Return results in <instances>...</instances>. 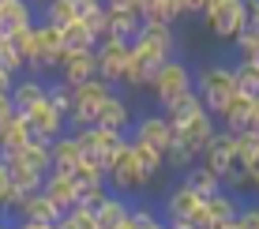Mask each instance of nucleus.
Returning a JSON list of instances; mask_svg holds the SVG:
<instances>
[{"label": "nucleus", "instance_id": "obj_26", "mask_svg": "<svg viewBox=\"0 0 259 229\" xmlns=\"http://www.w3.org/2000/svg\"><path fill=\"white\" fill-rule=\"evenodd\" d=\"M4 165H8V177H12V184L23 192V196H30V192H38L41 184H46V173L34 169V165H26V162H19V158H4Z\"/></svg>", "mask_w": 259, "mask_h": 229}, {"label": "nucleus", "instance_id": "obj_54", "mask_svg": "<svg viewBox=\"0 0 259 229\" xmlns=\"http://www.w3.org/2000/svg\"><path fill=\"white\" fill-rule=\"evenodd\" d=\"M117 229H136V222H132V214H128V218H124V222H120Z\"/></svg>", "mask_w": 259, "mask_h": 229}, {"label": "nucleus", "instance_id": "obj_29", "mask_svg": "<svg viewBox=\"0 0 259 229\" xmlns=\"http://www.w3.org/2000/svg\"><path fill=\"white\" fill-rule=\"evenodd\" d=\"M158 109L169 117V124H184L188 117H195V113H203V102H199V94L188 90V94H181V98H173V102H165V105H158Z\"/></svg>", "mask_w": 259, "mask_h": 229}, {"label": "nucleus", "instance_id": "obj_17", "mask_svg": "<svg viewBox=\"0 0 259 229\" xmlns=\"http://www.w3.org/2000/svg\"><path fill=\"white\" fill-rule=\"evenodd\" d=\"M46 90H49V83L41 75H23V79H15V86H12V105H15V113H30L38 102H46Z\"/></svg>", "mask_w": 259, "mask_h": 229}, {"label": "nucleus", "instance_id": "obj_49", "mask_svg": "<svg viewBox=\"0 0 259 229\" xmlns=\"http://www.w3.org/2000/svg\"><path fill=\"white\" fill-rule=\"evenodd\" d=\"M15 229H57V222H15Z\"/></svg>", "mask_w": 259, "mask_h": 229}, {"label": "nucleus", "instance_id": "obj_39", "mask_svg": "<svg viewBox=\"0 0 259 229\" xmlns=\"http://www.w3.org/2000/svg\"><path fill=\"white\" fill-rule=\"evenodd\" d=\"M46 102L53 105V109H60V113L68 117V113H71V86L64 83V79L49 83V90H46Z\"/></svg>", "mask_w": 259, "mask_h": 229}, {"label": "nucleus", "instance_id": "obj_57", "mask_svg": "<svg viewBox=\"0 0 259 229\" xmlns=\"http://www.w3.org/2000/svg\"><path fill=\"white\" fill-rule=\"evenodd\" d=\"M30 4H46V0H30Z\"/></svg>", "mask_w": 259, "mask_h": 229}, {"label": "nucleus", "instance_id": "obj_48", "mask_svg": "<svg viewBox=\"0 0 259 229\" xmlns=\"http://www.w3.org/2000/svg\"><path fill=\"white\" fill-rule=\"evenodd\" d=\"M102 0H71V8H75V15H87L91 8H98Z\"/></svg>", "mask_w": 259, "mask_h": 229}, {"label": "nucleus", "instance_id": "obj_9", "mask_svg": "<svg viewBox=\"0 0 259 229\" xmlns=\"http://www.w3.org/2000/svg\"><path fill=\"white\" fill-rule=\"evenodd\" d=\"M214 131H218V117L203 109V113H195V117H188L184 124H177V143L188 147L195 158H203V147L210 143Z\"/></svg>", "mask_w": 259, "mask_h": 229}, {"label": "nucleus", "instance_id": "obj_32", "mask_svg": "<svg viewBox=\"0 0 259 229\" xmlns=\"http://www.w3.org/2000/svg\"><path fill=\"white\" fill-rule=\"evenodd\" d=\"M255 154H259V131H255V128L233 131V162H237V165H248Z\"/></svg>", "mask_w": 259, "mask_h": 229}, {"label": "nucleus", "instance_id": "obj_11", "mask_svg": "<svg viewBox=\"0 0 259 229\" xmlns=\"http://www.w3.org/2000/svg\"><path fill=\"white\" fill-rule=\"evenodd\" d=\"M98 75V60H94V49H68L64 60L57 68V79H64L68 86H79L87 79Z\"/></svg>", "mask_w": 259, "mask_h": 229}, {"label": "nucleus", "instance_id": "obj_6", "mask_svg": "<svg viewBox=\"0 0 259 229\" xmlns=\"http://www.w3.org/2000/svg\"><path fill=\"white\" fill-rule=\"evenodd\" d=\"M173 60V57H169ZM165 64V57H158L154 49H147V45H139V41H132V53H128V64H124V75H120V83L128 86V90H147L150 86V79H154V72Z\"/></svg>", "mask_w": 259, "mask_h": 229}, {"label": "nucleus", "instance_id": "obj_42", "mask_svg": "<svg viewBox=\"0 0 259 229\" xmlns=\"http://www.w3.org/2000/svg\"><path fill=\"white\" fill-rule=\"evenodd\" d=\"M109 192H113L109 184H91V188H79V203H83V207H98Z\"/></svg>", "mask_w": 259, "mask_h": 229}, {"label": "nucleus", "instance_id": "obj_18", "mask_svg": "<svg viewBox=\"0 0 259 229\" xmlns=\"http://www.w3.org/2000/svg\"><path fill=\"white\" fill-rule=\"evenodd\" d=\"M252 94H233V98L226 102V109L218 113V128L226 131H248L252 128Z\"/></svg>", "mask_w": 259, "mask_h": 229}, {"label": "nucleus", "instance_id": "obj_25", "mask_svg": "<svg viewBox=\"0 0 259 229\" xmlns=\"http://www.w3.org/2000/svg\"><path fill=\"white\" fill-rule=\"evenodd\" d=\"M136 12L143 23H177L181 19V0H136Z\"/></svg>", "mask_w": 259, "mask_h": 229}, {"label": "nucleus", "instance_id": "obj_5", "mask_svg": "<svg viewBox=\"0 0 259 229\" xmlns=\"http://www.w3.org/2000/svg\"><path fill=\"white\" fill-rule=\"evenodd\" d=\"M105 180H109V188L113 192H120V196H139L143 188L150 184V177L139 169V162H136V154H132V147H124V151L109 162V169H105Z\"/></svg>", "mask_w": 259, "mask_h": 229}, {"label": "nucleus", "instance_id": "obj_13", "mask_svg": "<svg viewBox=\"0 0 259 229\" xmlns=\"http://www.w3.org/2000/svg\"><path fill=\"white\" fill-rule=\"evenodd\" d=\"M132 41H139V45L154 49L158 57H177V34H173V23H143L139 34Z\"/></svg>", "mask_w": 259, "mask_h": 229}, {"label": "nucleus", "instance_id": "obj_36", "mask_svg": "<svg viewBox=\"0 0 259 229\" xmlns=\"http://www.w3.org/2000/svg\"><path fill=\"white\" fill-rule=\"evenodd\" d=\"M57 229H98V218H94V207H83L75 203L68 214H60Z\"/></svg>", "mask_w": 259, "mask_h": 229}, {"label": "nucleus", "instance_id": "obj_31", "mask_svg": "<svg viewBox=\"0 0 259 229\" xmlns=\"http://www.w3.org/2000/svg\"><path fill=\"white\" fill-rule=\"evenodd\" d=\"M12 158H19V162L34 165V169H41V173L53 169V154H49V143H46V139H30V143H26L23 151H15Z\"/></svg>", "mask_w": 259, "mask_h": 229}, {"label": "nucleus", "instance_id": "obj_56", "mask_svg": "<svg viewBox=\"0 0 259 229\" xmlns=\"http://www.w3.org/2000/svg\"><path fill=\"white\" fill-rule=\"evenodd\" d=\"M0 229H15V222H0Z\"/></svg>", "mask_w": 259, "mask_h": 229}, {"label": "nucleus", "instance_id": "obj_28", "mask_svg": "<svg viewBox=\"0 0 259 229\" xmlns=\"http://www.w3.org/2000/svg\"><path fill=\"white\" fill-rule=\"evenodd\" d=\"M139 12L136 8H109V38H124V41H132L139 34Z\"/></svg>", "mask_w": 259, "mask_h": 229}, {"label": "nucleus", "instance_id": "obj_50", "mask_svg": "<svg viewBox=\"0 0 259 229\" xmlns=\"http://www.w3.org/2000/svg\"><path fill=\"white\" fill-rule=\"evenodd\" d=\"M105 8H136V0H102Z\"/></svg>", "mask_w": 259, "mask_h": 229}, {"label": "nucleus", "instance_id": "obj_14", "mask_svg": "<svg viewBox=\"0 0 259 229\" xmlns=\"http://www.w3.org/2000/svg\"><path fill=\"white\" fill-rule=\"evenodd\" d=\"M98 128H113V131H128L132 124H136V113H132L128 98H120L117 90L109 94V98L102 102V109H98Z\"/></svg>", "mask_w": 259, "mask_h": 229}, {"label": "nucleus", "instance_id": "obj_30", "mask_svg": "<svg viewBox=\"0 0 259 229\" xmlns=\"http://www.w3.org/2000/svg\"><path fill=\"white\" fill-rule=\"evenodd\" d=\"M128 147H132V154H136L139 169L147 173L150 180H154L158 173L165 169V154H162V151H154V147H150V143H143V139H132V135H128Z\"/></svg>", "mask_w": 259, "mask_h": 229}, {"label": "nucleus", "instance_id": "obj_8", "mask_svg": "<svg viewBox=\"0 0 259 229\" xmlns=\"http://www.w3.org/2000/svg\"><path fill=\"white\" fill-rule=\"evenodd\" d=\"M132 139H143V143H150L154 151H169L177 139V128L169 124V117L162 109L158 113H143V117H136V124H132Z\"/></svg>", "mask_w": 259, "mask_h": 229}, {"label": "nucleus", "instance_id": "obj_23", "mask_svg": "<svg viewBox=\"0 0 259 229\" xmlns=\"http://www.w3.org/2000/svg\"><path fill=\"white\" fill-rule=\"evenodd\" d=\"M23 26H34V8L30 0H4L0 4V34H15Z\"/></svg>", "mask_w": 259, "mask_h": 229}, {"label": "nucleus", "instance_id": "obj_27", "mask_svg": "<svg viewBox=\"0 0 259 229\" xmlns=\"http://www.w3.org/2000/svg\"><path fill=\"white\" fill-rule=\"evenodd\" d=\"M184 184H188L199 199H207V196H214L218 188H226V184H222V177H218L214 169H207L203 162H195V165H188V169H184Z\"/></svg>", "mask_w": 259, "mask_h": 229}, {"label": "nucleus", "instance_id": "obj_1", "mask_svg": "<svg viewBox=\"0 0 259 229\" xmlns=\"http://www.w3.org/2000/svg\"><path fill=\"white\" fill-rule=\"evenodd\" d=\"M195 94H199L203 109L218 117L226 109V102L237 94V79L229 64H207L203 72H195Z\"/></svg>", "mask_w": 259, "mask_h": 229}, {"label": "nucleus", "instance_id": "obj_35", "mask_svg": "<svg viewBox=\"0 0 259 229\" xmlns=\"http://www.w3.org/2000/svg\"><path fill=\"white\" fill-rule=\"evenodd\" d=\"M60 34H64V49H94V45H98V38L87 30L83 19H71Z\"/></svg>", "mask_w": 259, "mask_h": 229}, {"label": "nucleus", "instance_id": "obj_19", "mask_svg": "<svg viewBox=\"0 0 259 229\" xmlns=\"http://www.w3.org/2000/svg\"><path fill=\"white\" fill-rule=\"evenodd\" d=\"M60 222V210L53 207V199L46 196V192H30V196H23V203L15 207V222Z\"/></svg>", "mask_w": 259, "mask_h": 229}, {"label": "nucleus", "instance_id": "obj_10", "mask_svg": "<svg viewBox=\"0 0 259 229\" xmlns=\"http://www.w3.org/2000/svg\"><path fill=\"white\" fill-rule=\"evenodd\" d=\"M26 124H30V135L34 139H46V143H53L57 135H64L68 131V117L60 109H53L49 102H38L30 113H23Z\"/></svg>", "mask_w": 259, "mask_h": 229}, {"label": "nucleus", "instance_id": "obj_22", "mask_svg": "<svg viewBox=\"0 0 259 229\" xmlns=\"http://www.w3.org/2000/svg\"><path fill=\"white\" fill-rule=\"evenodd\" d=\"M132 214V199L120 196V192H109L102 203L94 207V218H98V229H117L124 218Z\"/></svg>", "mask_w": 259, "mask_h": 229}, {"label": "nucleus", "instance_id": "obj_2", "mask_svg": "<svg viewBox=\"0 0 259 229\" xmlns=\"http://www.w3.org/2000/svg\"><path fill=\"white\" fill-rule=\"evenodd\" d=\"M203 23L218 41H237L248 30V4L244 0H210L203 8Z\"/></svg>", "mask_w": 259, "mask_h": 229}, {"label": "nucleus", "instance_id": "obj_34", "mask_svg": "<svg viewBox=\"0 0 259 229\" xmlns=\"http://www.w3.org/2000/svg\"><path fill=\"white\" fill-rule=\"evenodd\" d=\"M233 79H237V94H259V64L252 60H237L233 64Z\"/></svg>", "mask_w": 259, "mask_h": 229}, {"label": "nucleus", "instance_id": "obj_46", "mask_svg": "<svg viewBox=\"0 0 259 229\" xmlns=\"http://www.w3.org/2000/svg\"><path fill=\"white\" fill-rule=\"evenodd\" d=\"M210 0H181V12L184 15H203V8H207Z\"/></svg>", "mask_w": 259, "mask_h": 229}, {"label": "nucleus", "instance_id": "obj_53", "mask_svg": "<svg viewBox=\"0 0 259 229\" xmlns=\"http://www.w3.org/2000/svg\"><path fill=\"white\" fill-rule=\"evenodd\" d=\"M252 128L259 131V94H255V102H252Z\"/></svg>", "mask_w": 259, "mask_h": 229}, {"label": "nucleus", "instance_id": "obj_55", "mask_svg": "<svg viewBox=\"0 0 259 229\" xmlns=\"http://www.w3.org/2000/svg\"><path fill=\"white\" fill-rule=\"evenodd\" d=\"M218 229H240V222L233 218V222H226V225H218Z\"/></svg>", "mask_w": 259, "mask_h": 229}, {"label": "nucleus", "instance_id": "obj_24", "mask_svg": "<svg viewBox=\"0 0 259 229\" xmlns=\"http://www.w3.org/2000/svg\"><path fill=\"white\" fill-rule=\"evenodd\" d=\"M30 139H34V135H30L26 117H19V113H15V117L4 124V131H0V158H12L15 151H23Z\"/></svg>", "mask_w": 259, "mask_h": 229}, {"label": "nucleus", "instance_id": "obj_44", "mask_svg": "<svg viewBox=\"0 0 259 229\" xmlns=\"http://www.w3.org/2000/svg\"><path fill=\"white\" fill-rule=\"evenodd\" d=\"M15 117V105H12V94H0V131H4V124Z\"/></svg>", "mask_w": 259, "mask_h": 229}, {"label": "nucleus", "instance_id": "obj_21", "mask_svg": "<svg viewBox=\"0 0 259 229\" xmlns=\"http://www.w3.org/2000/svg\"><path fill=\"white\" fill-rule=\"evenodd\" d=\"M203 203H207V214H210V229L233 222V218L240 214V196H237V192H226V188H218L214 196L203 199Z\"/></svg>", "mask_w": 259, "mask_h": 229}, {"label": "nucleus", "instance_id": "obj_58", "mask_svg": "<svg viewBox=\"0 0 259 229\" xmlns=\"http://www.w3.org/2000/svg\"><path fill=\"white\" fill-rule=\"evenodd\" d=\"M0 4H4V0H0Z\"/></svg>", "mask_w": 259, "mask_h": 229}, {"label": "nucleus", "instance_id": "obj_38", "mask_svg": "<svg viewBox=\"0 0 259 229\" xmlns=\"http://www.w3.org/2000/svg\"><path fill=\"white\" fill-rule=\"evenodd\" d=\"M79 19L87 23V30H91L98 41H102V38H109V8H105V4L91 8V12H87V15H79Z\"/></svg>", "mask_w": 259, "mask_h": 229}, {"label": "nucleus", "instance_id": "obj_52", "mask_svg": "<svg viewBox=\"0 0 259 229\" xmlns=\"http://www.w3.org/2000/svg\"><path fill=\"white\" fill-rule=\"evenodd\" d=\"M169 229H199V225L188 222V218H181V222H169Z\"/></svg>", "mask_w": 259, "mask_h": 229}, {"label": "nucleus", "instance_id": "obj_33", "mask_svg": "<svg viewBox=\"0 0 259 229\" xmlns=\"http://www.w3.org/2000/svg\"><path fill=\"white\" fill-rule=\"evenodd\" d=\"M71 19H79L75 8H71V0H46V4H41V23L60 26V30H64Z\"/></svg>", "mask_w": 259, "mask_h": 229}, {"label": "nucleus", "instance_id": "obj_15", "mask_svg": "<svg viewBox=\"0 0 259 229\" xmlns=\"http://www.w3.org/2000/svg\"><path fill=\"white\" fill-rule=\"evenodd\" d=\"M203 199L195 196V192L188 188V184H173V188L165 192V199H162V218L165 222H181V218H192V210L199 207Z\"/></svg>", "mask_w": 259, "mask_h": 229}, {"label": "nucleus", "instance_id": "obj_51", "mask_svg": "<svg viewBox=\"0 0 259 229\" xmlns=\"http://www.w3.org/2000/svg\"><path fill=\"white\" fill-rule=\"evenodd\" d=\"M244 169H248V177H252V180L259 177V154H255V158H252V162H248V165H244Z\"/></svg>", "mask_w": 259, "mask_h": 229}, {"label": "nucleus", "instance_id": "obj_20", "mask_svg": "<svg viewBox=\"0 0 259 229\" xmlns=\"http://www.w3.org/2000/svg\"><path fill=\"white\" fill-rule=\"evenodd\" d=\"M49 154H53V173H68V177H71V169L83 162V151H79V143H75V135H71V131H64V135L53 139V143H49Z\"/></svg>", "mask_w": 259, "mask_h": 229}, {"label": "nucleus", "instance_id": "obj_4", "mask_svg": "<svg viewBox=\"0 0 259 229\" xmlns=\"http://www.w3.org/2000/svg\"><path fill=\"white\" fill-rule=\"evenodd\" d=\"M147 90L154 94V102H158V105H165V102L181 98V94L195 90V72H192L188 64H184L181 57H173V60H165V64L154 72V79H150Z\"/></svg>", "mask_w": 259, "mask_h": 229}, {"label": "nucleus", "instance_id": "obj_45", "mask_svg": "<svg viewBox=\"0 0 259 229\" xmlns=\"http://www.w3.org/2000/svg\"><path fill=\"white\" fill-rule=\"evenodd\" d=\"M248 4V30L259 38V0H244Z\"/></svg>", "mask_w": 259, "mask_h": 229}, {"label": "nucleus", "instance_id": "obj_7", "mask_svg": "<svg viewBox=\"0 0 259 229\" xmlns=\"http://www.w3.org/2000/svg\"><path fill=\"white\" fill-rule=\"evenodd\" d=\"M128 53H132V41L124 38H102L94 45V60H98V75L105 83L117 86L120 75H124V64H128Z\"/></svg>", "mask_w": 259, "mask_h": 229}, {"label": "nucleus", "instance_id": "obj_43", "mask_svg": "<svg viewBox=\"0 0 259 229\" xmlns=\"http://www.w3.org/2000/svg\"><path fill=\"white\" fill-rule=\"evenodd\" d=\"M237 222H240V229H259V199H252V203H240Z\"/></svg>", "mask_w": 259, "mask_h": 229}, {"label": "nucleus", "instance_id": "obj_16", "mask_svg": "<svg viewBox=\"0 0 259 229\" xmlns=\"http://www.w3.org/2000/svg\"><path fill=\"white\" fill-rule=\"evenodd\" d=\"M41 192H46V196L53 199V207L60 210V214H68L71 207L79 203V184L68 177V173H46V184H41Z\"/></svg>", "mask_w": 259, "mask_h": 229}, {"label": "nucleus", "instance_id": "obj_12", "mask_svg": "<svg viewBox=\"0 0 259 229\" xmlns=\"http://www.w3.org/2000/svg\"><path fill=\"white\" fill-rule=\"evenodd\" d=\"M203 165H207V169H214L218 173V177H226L229 169H233V131H226V128H218L210 135V143L203 147V158H199Z\"/></svg>", "mask_w": 259, "mask_h": 229}, {"label": "nucleus", "instance_id": "obj_3", "mask_svg": "<svg viewBox=\"0 0 259 229\" xmlns=\"http://www.w3.org/2000/svg\"><path fill=\"white\" fill-rule=\"evenodd\" d=\"M113 94V83H105L102 75L87 79V83L71 86V113H68V128H91L98 120L102 102Z\"/></svg>", "mask_w": 259, "mask_h": 229}, {"label": "nucleus", "instance_id": "obj_37", "mask_svg": "<svg viewBox=\"0 0 259 229\" xmlns=\"http://www.w3.org/2000/svg\"><path fill=\"white\" fill-rule=\"evenodd\" d=\"M0 68H4V72H12V75L26 72V64H23L19 49H15V41L8 38V34H0Z\"/></svg>", "mask_w": 259, "mask_h": 229}, {"label": "nucleus", "instance_id": "obj_40", "mask_svg": "<svg viewBox=\"0 0 259 229\" xmlns=\"http://www.w3.org/2000/svg\"><path fill=\"white\" fill-rule=\"evenodd\" d=\"M132 222H136V229H158L165 218H162V210H154V207L132 203Z\"/></svg>", "mask_w": 259, "mask_h": 229}, {"label": "nucleus", "instance_id": "obj_47", "mask_svg": "<svg viewBox=\"0 0 259 229\" xmlns=\"http://www.w3.org/2000/svg\"><path fill=\"white\" fill-rule=\"evenodd\" d=\"M15 79H19V75H12V72H4V68H0V94H12Z\"/></svg>", "mask_w": 259, "mask_h": 229}, {"label": "nucleus", "instance_id": "obj_41", "mask_svg": "<svg viewBox=\"0 0 259 229\" xmlns=\"http://www.w3.org/2000/svg\"><path fill=\"white\" fill-rule=\"evenodd\" d=\"M233 49H237V60H252V64H259V38L252 30L240 34V38L233 41Z\"/></svg>", "mask_w": 259, "mask_h": 229}]
</instances>
